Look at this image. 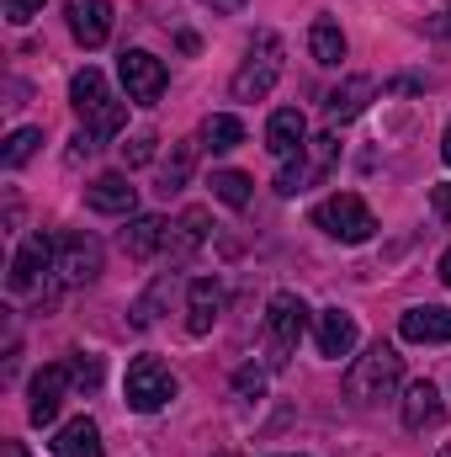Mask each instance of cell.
Returning a JSON list of instances; mask_svg holds the SVG:
<instances>
[{
	"instance_id": "6da1fadb",
	"label": "cell",
	"mask_w": 451,
	"mask_h": 457,
	"mask_svg": "<svg viewBox=\"0 0 451 457\" xmlns=\"http://www.w3.org/2000/svg\"><path fill=\"white\" fill-rule=\"evenodd\" d=\"M398 383H404V356L393 351L388 341L366 345L356 361H350V372H345V394L356 399V404H388L393 394H398Z\"/></svg>"
},
{
	"instance_id": "7a4b0ae2",
	"label": "cell",
	"mask_w": 451,
	"mask_h": 457,
	"mask_svg": "<svg viewBox=\"0 0 451 457\" xmlns=\"http://www.w3.org/2000/svg\"><path fill=\"white\" fill-rule=\"evenodd\" d=\"M70 107H75V117H80V128L96 133V138L122 133V117H127V107L112 96V86H107L102 70H80V75L70 80Z\"/></svg>"
},
{
	"instance_id": "3957f363",
	"label": "cell",
	"mask_w": 451,
	"mask_h": 457,
	"mask_svg": "<svg viewBox=\"0 0 451 457\" xmlns=\"http://www.w3.org/2000/svg\"><path fill=\"white\" fill-rule=\"evenodd\" d=\"M282 80V37L276 32H255L250 37V48H244V64L234 70V102H266L271 96V86Z\"/></svg>"
},
{
	"instance_id": "277c9868",
	"label": "cell",
	"mask_w": 451,
	"mask_h": 457,
	"mask_svg": "<svg viewBox=\"0 0 451 457\" xmlns=\"http://www.w3.org/2000/svg\"><path fill=\"white\" fill-rule=\"evenodd\" d=\"M303 330H308V303L298 293H271V303H266V367L271 372H282L292 361Z\"/></svg>"
},
{
	"instance_id": "5b68a950",
	"label": "cell",
	"mask_w": 451,
	"mask_h": 457,
	"mask_svg": "<svg viewBox=\"0 0 451 457\" xmlns=\"http://www.w3.org/2000/svg\"><path fill=\"white\" fill-rule=\"evenodd\" d=\"M314 228H324L340 245H366V239L377 234V219H372V208H366L356 192H335V197H324V203L314 208Z\"/></svg>"
},
{
	"instance_id": "8992f818",
	"label": "cell",
	"mask_w": 451,
	"mask_h": 457,
	"mask_svg": "<svg viewBox=\"0 0 451 457\" xmlns=\"http://www.w3.org/2000/svg\"><path fill=\"white\" fill-rule=\"evenodd\" d=\"M335 160H340L335 133H319V138H308V149H303L298 160H287V165L276 170V192H282V197H298V192H308V187L330 181Z\"/></svg>"
},
{
	"instance_id": "52a82bcc",
	"label": "cell",
	"mask_w": 451,
	"mask_h": 457,
	"mask_svg": "<svg viewBox=\"0 0 451 457\" xmlns=\"http://www.w3.org/2000/svg\"><path fill=\"white\" fill-rule=\"evenodd\" d=\"M102 277V245L80 228L53 239V282L59 287H91Z\"/></svg>"
},
{
	"instance_id": "ba28073f",
	"label": "cell",
	"mask_w": 451,
	"mask_h": 457,
	"mask_svg": "<svg viewBox=\"0 0 451 457\" xmlns=\"http://www.w3.org/2000/svg\"><path fill=\"white\" fill-rule=\"evenodd\" d=\"M122 394H127V410L154 415V410H165V404L176 399V378H170V367H165L160 356H138V361L127 367Z\"/></svg>"
},
{
	"instance_id": "9c48e42d",
	"label": "cell",
	"mask_w": 451,
	"mask_h": 457,
	"mask_svg": "<svg viewBox=\"0 0 451 457\" xmlns=\"http://www.w3.org/2000/svg\"><path fill=\"white\" fill-rule=\"evenodd\" d=\"M117 75H122L127 102H138V107H154V102L165 96V86H170L165 64H160L154 54H144V48H127V54L117 59Z\"/></svg>"
},
{
	"instance_id": "30bf717a",
	"label": "cell",
	"mask_w": 451,
	"mask_h": 457,
	"mask_svg": "<svg viewBox=\"0 0 451 457\" xmlns=\"http://www.w3.org/2000/svg\"><path fill=\"white\" fill-rule=\"evenodd\" d=\"M70 388H75L70 361L43 367V372L32 378V388H27V420H32V426H53V420H59V404H64Z\"/></svg>"
},
{
	"instance_id": "8fae6325",
	"label": "cell",
	"mask_w": 451,
	"mask_h": 457,
	"mask_svg": "<svg viewBox=\"0 0 451 457\" xmlns=\"http://www.w3.org/2000/svg\"><path fill=\"white\" fill-rule=\"evenodd\" d=\"M48 271H53V239L48 234H27L21 239V250L11 255V293H37L43 282H48Z\"/></svg>"
},
{
	"instance_id": "7c38bea8",
	"label": "cell",
	"mask_w": 451,
	"mask_h": 457,
	"mask_svg": "<svg viewBox=\"0 0 451 457\" xmlns=\"http://www.w3.org/2000/svg\"><path fill=\"white\" fill-rule=\"evenodd\" d=\"M64 16H70V32L80 48H102L112 37V5L107 0H64Z\"/></svg>"
},
{
	"instance_id": "4fadbf2b",
	"label": "cell",
	"mask_w": 451,
	"mask_h": 457,
	"mask_svg": "<svg viewBox=\"0 0 451 457\" xmlns=\"http://www.w3.org/2000/svg\"><path fill=\"white\" fill-rule=\"evenodd\" d=\"M266 149H271L282 165L308 149V122H303L298 107H276V112H271V122H266Z\"/></svg>"
},
{
	"instance_id": "5bb4252c",
	"label": "cell",
	"mask_w": 451,
	"mask_h": 457,
	"mask_svg": "<svg viewBox=\"0 0 451 457\" xmlns=\"http://www.w3.org/2000/svg\"><path fill=\"white\" fill-rule=\"evenodd\" d=\"M314 341H319V356H350L356 341H361V330H356V314H345V309H319V320H314Z\"/></svg>"
},
{
	"instance_id": "9a60e30c",
	"label": "cell",
	"mask_w": 451,
	"mask_h": 457,
	"mask_svg": "<svg viewBox=\"0 0 451 457\" xmlns=\"http://www.w3.org/2000/svg\"><path fill=\"white\" fill-rule=\"evenodd\" d=\"M86 208H91V213H107V219H127V213L138 208V187H133L127 176H96V181L86 187Z\"/></svg>"
},
{
	"instance_id": "2e32d148",
	"label": "cell",
	"mask_w": 451,
	"mask_h": 457,
	"mask_svg": "<svg viewBox=\"0 0 451 457\" xmlns=\"http://www.w3.org/2000/svg\"><path fill=\"white\" fill-rule=\"evenodd\" d=\"M218 314H224V287H218V277H197V282L186 287V330H192V336H208V330L218 325Z\"/></svg>"
},
{
	"instance_id": "e0dca14e",
	"label": "cell",
	"mask_w": 451,
	"mask_h": 457,
	"mask_svg": "<svg viewBox=\"0 0 451 457\" xmlns=\"http://www.w3.org/2000/svg\"><path fill=\"white\" fill-rule=\"evenodd\" d=\"M398 336L414 341V345H447L451 341V309H436V303H425V309H404Z\"/></svg>"
},
{
	"instance_id": "ac0fdd59",
	"label": "cell",
	"mask_w": 451,
	"mask_h": 457,
	"mask_svg": "<svg viewBox=\"0 0 451 457\" xmlns=\"http://www.w3.org/2000/svg\"><path fill=\"white\" fill-rule=\"evenodd\" d=\"M372 96H377V80L372 75H350V80H340L335 91L324 96V117L330 122H356V117L366 112Z\"/></svg>"
},
{
	"instance_id": "d6986e66",
	"label": "cell",
	"mask_w": 451,
	"mask_h": 457,
	"mask_svg": "<svg viewBox=\"0 0 451 457\" xmlns=\"http://www.w3.org/2000/svg\"><path fill=\"white\" fill-rule=\"evenodd\" d=\"M398 410H404V426H409V431H436V426H441V415H447V404H441L436 383H409V388H404V399H398Z\"/></svg>"
},
{
	"instance_id": "ffe728a7",
	"label": "cell",
	"mask_w": 451,
	"mask_h": 457,
	"mask_svg": "<svg viewBox=\"0 0 451 457\" xmlns=\"http://www.w3.org/2000/svg\"><path fill=\"white\" fill-rule=\"evenodd\" d=\"M208 224H213V219H208V208H186V213L170 224L165 255H170V261H192V255L208 245Z\"/></svg>"
},
{
	"instance_id": "44dd1931",
	"label": "cell",
	"mask_w": 451,
	"mask_h": 457,
	"mask_svg": "<svg viewBox=\"0 0 451 457\" xmlns=\"http://www.w3.org/2000/svg\"><path fill=\"white\" fill-rule=\"evenodd\" d=\"M165 239H170V224H165L160 213L127 219V228H122V250H127V261H149L154 250H165Z\"/></svg>"
},
{
	"instance_id": "7402d4cb",
	"label": "cell",
	"mask_w": 451,
	"mask_h": 457,
	"mask_svg": "<svg viewBox=\"0 0 451 457\" xmlns=\"http://www.w3.org/2000/svg\"><path fill=\"white\" fill-rule=\"evenodd\" d=\"M53 457H102V426L91 415H75L59 436H53Z\"/></svg>"
},
{
	"instance_id": "603a6c76",
	"label": "cell",
	"mask_w": 451,
	"mask_h": 457,
	"mask_svg": "<svg viewBox=\"0 0 451 457\" xmlns=\"http://www.w3.org/2000/svg\"><path fill=\"white\" fill-rule=\"evenodd\" d=\"M308 54H314V64H330V70H335L340 59H345V32H340V21L319 16V21L308 27Z\"/></svg>"
},
{
	"instance_id": "cb8c5ba5",
	"label": "cell",
	"mask_w": 451,
	"mask_h": 457,
	"mask_svg": "<svg viewBox=\"0 0 451 457\" xmlns=\"http://www.w3.org/2000/svg\"><path fill=\"white\" fill-rule=\"evenodd\" d=\"M244 144V122L228 112H213L202 122V149H213V154H228V149H239Z\"/></svg>"
},
{
	"instance_id": "d4e9b609",
	"label": "cell",
	"mask_w": 451,
	"mask_h": 457,
	"mask_svg": "<svg viewBox=\"0 0 451 457\" xmlns=\"http://www.w3.org/2000/svg\"><path fill=\"white\" fill-rule=\"evenodd\" d=\"M37 144H43V128H16V133L5 138V149H0V165H5V170L27 165V160L37 154Z\"/></svg>"
},
{
	"instance_id": "484cf974",
	"label": "cell",
	"mask_w": 451,
	"mask_h": 457,
	"mask_svg": "<svg viewBox=\"0 0 451 457\" xmlns=\"http://www.w3.org/2000/svg\"><path fill=\"white\" fill-rule=\"evenodd\" d=\"M192 160H197L192 144H176V149H170V165H165V176H160V192H165V197H176V192L192 181Z\"/></svg>"
},
{
	"instance_id": "4316f807",
	"label": "cell",
	"mask_w": 451,
	"mask_h": 457,
	"mask_svg": "<svg viewBox=\"0 0 451 457\" xmlns=\"http://www.w3.org/2000/svg\"><path fill=\"white\" fill-rule=\"evenodd\" d=\"M213 197L224 208H250V176L244 170H213Z\"/></svg>"
},
{
	"instance_id": "83f0119b",
	"label": "cell",
	"mask_w": 451,
	"mask_h": 457,
	"mask_svg": "<svg viewBox=\"0 0 451 457\" xmlns=\"http://www.w3.org/2000/svg\"><path fill=\"white\" fill-rule=\"evenodd\" d=\"M165 298H170V277H160V282H154V287H149V293H144V298H138V303L127 309V314H133V325H138V330H149V325L160 320Z\"/></svg>"
},
{
	"instance_id": "f1b7e54d",
	"label": "cell",
	"mask_w": 451,
	"mask_h": 457,
	"mask_svg": "<svg viewBox=\"0 0 451 457\" xmlns=\"http://www.w3.org/2000/svg\"><path fill=\"white\" fill-rule=\"evenodd\" d=\"M154 144H160L154 133H133V138L122 144V165H149V160H154Z\"/></svg>"
},
{
	"instance_id": "f546056e",
	"label": "cell",
	"mask_w": 451,
	"mask_h": 457,
	"mask_svg": "<svg viewBox=\"0 0 451 457\" xmlns=\"http://www.w3.org/2000/svg\"><path fill=\"white\" fill-rule=\"evenodd\" d=\"M70 378H75V388H96L102 383V361L96 356H70Z\"/></svg>"
},
{
	"instance_id": "4dcf8cb0",
	"label": "cell",
	"mask_w": 451,
	"mask_h": 457,
	"mask_svg": "<svg viewBox=\"0 0 451 457\" xmlns=\"http://www.w3.org/2000/svg\"><path fill=\"white\" fill-rule=\"evenodd\" d=\"M37 11H43V0H5V21L11 27H27Z\"/></svg>"
},
{
	"instance_id": "1f68e13d",
	"label": "cell",
	"mask_w": 451,
	"mask_h": 457,
	"mask_svg": "<svg viewBox=\"0 0 451 457\" xmlns=\"http://www.w3.org/2000/svg\"><path fill=\"white\" fill-rule=\"evenodd\" d=\"M91 154H96V133H86V128H80V133H75V144H70V165H80V160H91Z\"/></svg>"
},
{
	"instance_id": "d6a6232c",
	"label": "cell",
	"mask_w": 451,
	"mask_h": 457,
	"mask_svg": "<svg viewBox=\"0 0 451 457\" xmlns=\"http://www.w3.org/2000/svg\"><path fill=\"white\" fill-rule=\"evenodd\" d=\"M234 383H239V394H255V399H260V388H266V372H260V367H244Z\"/></svg>"
},
{
	"instance_id": "836d02e7",
	"label": "cell",
	"mask_w": 451,
	"mask_h": 457,
	"mask_svg": "<svg viewBox=\"0 0 451 457\" xmlns=\"http://www.w3.org/2000/svg\"><path fill=\"white\" fill-rule=\"evenodd\" d=\"M430 208H436L441 219H451V181H441V187L430 192Z\"/></svg>"
},
{
	"instance_id": "e575fe53",
	"label": "cell",
	"mask_w": 451,
	"mask_h": 457,
	"mask_svg": "<svg viewBox=\"0 0 451 457\" xmlns=\"http://www.w3.org/2000/svg\"><path fill=\"white\" fill-rule=\"evenodd\" d=\"M202 5H208L213 16H239V11H244V0H202Z\"/></svg>"
},
{
	"instance_id": "d590c367",
	"label": "cell",
	"mask_w": 451,
	"mask_h": 457,
	"mask_svg": "<svg viewBox=\"0 0 451 457\" xmlns=\"http://www.w3.org/2000/svg\"><path fill=\"white\" fill-rule=\"evenodd\" d=\"M0 457H27V447H21V442H5V447H0Z\"/></svg>"
},
{
	"instance_id": "8d00e7d4",
	"label": "cell",
	"mask_w": 451,
	"mask_h": 457,
	"mask_svg": "<svg viewBox=\"0 0 451 457\" xmlns=\"http://www.w3.org/2000/svg\"><path fill=\"white\" fill-rule=\"evenodd\" d=\"M441 282H447V287H451V250H447V255H441Z\"/></svg>"
},
{
	"instance_id": "74e56055",
	"label": "cell",
	"mask_w": 451,
	"mask_h": 457,
	"mask_svg": "<svg viewBox=\"0 0 451 457\" xmlns=\"http://www.w3.org/2000/svg\"><path fill=\"white\" fill-rule=\"evenodd\" d=\"M441 160L451 165V122H447V138H441Z\"/></svg>"
},
{
	"instance_id": "f35d334b",
	"label": "cell",
	"mask_w": 451,
	"mask_h": 457,
	"mask_svg": "<svg viewBox=\"0 0 451 457\" xmlns=\"http://www.w3.org/2000/svg\"><path fill=\"white\" fill-rule=\"evenodd\" d=\"M436 457H451V442H447V447H441V453H436Z\"/></svg>"
}]
</instances>
